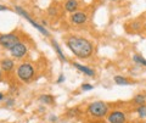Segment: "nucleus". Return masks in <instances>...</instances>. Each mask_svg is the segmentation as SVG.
<instances>
[{"instance_id": "obj_25", "label": "nucleus", "mask_w": 146, "mask_h": 123, "mask_svg": "<svg viewBox=\"0 0 146 123\" xmlns=\"http://www.w3.org/2000/svg\"><path fill=\"white\" fill-rule=\"evenodd\" d=\"M49 121H50V122H57V116H55V115H50Z\"/></svg>"}, {"instance_id": "obj_21", "label": "nucleus", "mask_w": 146, "mask_h": 123, "mask_svg": "<svg viewBox=\"0 0 146 123\" xmlns=\"http://www.w3.org/2000/svg\"><path fill=\"white\" fill-rule=\"evenodd\" d=\"M13 105H15V99H13V98L6 99V101H5V106L6 107H12Z\"/></svg>"}, {"instance_id": "obj_22", "label": "nucleus", "mask_w": 146, "mask_h": 123, "mask_svg": "<svg viewBox=\"0 0 146 123\" xmlns=\"http://www.w3.org/2000/svg\"><path fill=\"white\" fill-rule=\"evenodd\" d=\"M65 79H66L65 74H63V73H61L60 76H58V78L56 79V83H57V84H61V83H63V82H65Z\"/></svg>"}, {"instance_id": "obj_18", "label": "nucleus", "mask_w": 146, "mask_h": 123, "mask_svg": "<svg viewBox=\"0 0 146 123\" xmlns=\"http://www.w3.org/2000/svg\"><path fill=\"white\" fill-rule=\"evenodd\" d=\"M135 111H136V113H138V117L139 118H146V104L138 106Z\"/></svg>"}, {"instance_id": "obj_10", "label": "nucleus", "mask_w": 146, "mask_h": 123, "mask_svg": "<svg viewBox=\"0 0 146 123\" xmlns=\"http://www.w3.org/2000/svg\"><path fill=\"white\" fill-rule=\"evenodd\" d=\"M51 45H52V48H54V50H55V53H56V55L58 56V59H60L62 62H67V59H66V56H65V54H63L61 47L58 45V43L56 42V40L51 39Z\"/></svg>"}, {"instance_id": "obj_6", "label": "nucleus", "mask_w": 146, "mask_h": 123, "mask_svg": "<svg viewBox=\"0 0 146 123\" xmlns=\"http://www.w3.org/2000/svg\"><path fill=\"white\" fill-rule=\"evenodd\" d=\"M107 122L108 123H125L127 115L123 111L115 110L107 115Z\"/></svg>"}, {"instance_id": "obj_14", "label": "nucleus", "mask_w": 146, "mask_h": 123, "mask_svg": "<svg viewBox=\"0 0 146 123\" xmlns=\"http://www.w3.org/2000/svg\"><path fill=\"white\" fill-rule=\"evenodd\" d=\"M39 101L44 105H51L55 102V98L50 94H43L39 96Z\"/></svg>"}, {"instance_id": "obj_17", "label": "nucleus", "mask_w": 146, "mask_h": 123, "mask_svg": "<svg viewBox=\"0 0 146 123\" xmlns=\"http://www.w3.org/2000/svg\"><path fill=\"white\" fill-rule=\"evenodd\" d=\"M13 9H15V11L18 13V15H20L21 17H23V19H26L27 21H28V19H31V16H29V13L28 12H27L26 10H25V9L23 7H21V6H18V5H16L15 7H13Z\"/></svg>"}, {"instance_id": "obj_7", "label": "nucleus", "mask_w": 146, "mask_h": 123, "mask_svg": "<svg viewBox=\"0 0 146 123\" xmlns=\"http://www.w3.org/2000/svg\"><path fill=\"white\" fill-rule=\"evenodd\" d=\"M71 22L73 25H77V26H80V25H84L88 21V15L83 11H76L71 15Z\"/></svg>"}, {"instance_id": "obj_23", "label": "nucleus", "mask_w": 146, "mask_h": 123, "mask_svg": "<svg viewBox=\"0 0 146 123\" xmlns=\"http://www.w3.org/2000/svg\"><path fill=\"white\" fill-rule=\"evenodd\" d=\"M131 28L135 29V31H138V29L141 28V26L138 23V22H133V23H131Z\"/></svg>"}, {"instance_id": "obj_11", "label": "nucleus", "mask_w": 146, "mask_h": 123, "mask_svg": "<svg viewBox=\"0 0 146 123\" xmlns=\"http://www.w3.org/2000/svg\"><path fill=\"white\" fill-rule=\"evenodd\" d=\"M28 22H29V23H31L32 26L34 27V28L38 29V31H39L42 34H44L45 37H50V35H51V34H50V32H49L46 28H45L44 26H42L40 23H38V22H36V21H34L33 19H32V17H31V19H28Z\"/></svg>"}, {"instance_id": "obj_28", "label": "nucleus", "mask_w": 146, "mask_h": 123, "mask_svg": "<svg viewBox=\"0 0 146 123\" xmlns=\"http://www.w3.org/2000/svg\"><path fill=\"white\" fill-rule=\"evenodd\" d=\"M144 29L146 31V21H145V23H144Z\"/></svg>"}, {"instance_id": "obj_15", "label": "nucleus", "mask_w": 146, "mask_h": 123, "mask_svg": "<svg viewBox=\"0 0 146 123\" xmlns=\"http://www.w3.org/2000/svg\"><path fill=\"white\" fill-rule=\"evenodd\" d=\"M133 104H135L136 106H140V105H145L146 104V96L143 94H138L133 98Z\"/></svg>"}, {"instance_id": "obj_27", "label": "nucleus", "mask_w": 146, "mask_h": 123, "mask_svg": "<svg viewBox=\"0 0 146 123\" xmlns=\"http://www.w3.org/2000/svg\"><path fill=\"white\" fill-rule=\"evenodd\" d=\"M1 72L3 71H1V68H0V80H1V78H3V73H1Z\"/></svg>"}, {"instance_id": "obj_16", "label": "nucleus", "mask_w": 146, "mask_h": 123, "mask_svg": "<svg viewBox=\"0 0 146 123\" xmlns=\"http://www.w3.org/2000/svg\"><path fill=\"white\" fill-rule=\"evenodd\" d=\"M131 59H133V61L135 63H138V65H140V66L146 67V59L144 56L139 55V54H134V55L131 56Z\"/></svg>"}, {"instance_id": "obj_19", "label": "nucleus", "mask_w": 146, "mask_h": 123, "mask_svg": "<svg viewBox=\"0 0 146 123\" xmlns=\"http://www.w3.org/2000/svg\"><path fill=\"white\" fill-rule=\"evenodd\" d=\"M67 117H70V118H73V117H77L79 115V108L78 107H72L70 108V110L67 111Z\"/></svg>"}, {"instance_id": "obj_20", "label": "nucleus", "mask_w": 146, "mask_h": 123, "mask_svg": "<svg viewBox=\"0 0 146 123\" xmlns=\"http://www.w3.org/2000/svg\"><path fill=\"white\" fill-rule=\"evenodd\" d=\"M80 89L83 90V92H89V90H93L94 89V85L90 84V83H83L80 86Z\"/></svg>"}, {"instance_id": "obj_9", "label": "nucleus", "mask_w": 146, "mask_h": 123, "mask_svg": "<svg viewBox=\"0 0 146 123\" xmlns=\"http://www.w3.org/2000/svg\"><path fill=\"white\" fill-rule=\"evenodd\" d=\"M72 65H73L74 68H77L79 72H82L83 74L88 76V77H95V74H96L93 68H90V67L85 66V65H82V63H79V62H73Z\"/></svg>"}, {"instance_id": "obj_5", "label": "nucleus", "mask_w": 146, "mask_h": 123, "mask_svg": "<svg viewBox=\"0 0 146 123\" xmlns=\"http://www.w3.org/2000/svg\"><path fill=\"white\" fill-rule=\"evenodd\" d=\"M28 53V47L25 44V43H17L15 47L10 49V54L13 59H17V60H21L22 57H25Z\"/></svg>"}, {"instance_id": "obj_2", "label": "nucleus", "mask_w": 146, "mask_h": 123, "mask_svg": "<svg viewBox=\"0 0 146 123\" xmlns=\"http://www.w3.org/2000/svg\"><path fill=\"white\" fill-rule=\"evenodd\" d=\"M86 111L93 117L104 118L110 113V106L105 101L99 100V101H94V102L89 104L88 107H86Z\"/></svg>"}, {"instance_id": "obj_12", "label": "nucleus", "mask_w": 146, "mask_h": 123, "mask_svg": "<svg viewBox=\"0 0 146 123\" xmlns=\"http://www.w3.org/2000/svg\"><path fill=\"white\" fill-rule=\"evenodd\" d=\"M79 6V3L78 0H67L66 4H65V10L67 12H76V10L78 9Z\"/></svg>"}, {"instance_id": "obj_1", "label": "nucleus", "mask_w": 146, "mask_h": 123, "mask_svg": "<svg viewBox=\"0 0 146 123\" xmlns=\"http://www.w3.org/2000/svg\"><path fill=\"white\" fill-rule=\"evenodd\" d=\"M67 48L74 56L79 59H89L94 53V45L89 39L72 35L66 42Z\"/></svg>"}, {"instance_id": "obj_3", "label": "nucleus", "mask_w": 146, "mask_h": 123, "mask_svg": "<svg viewBox=\"0 0 146 123\" xmlns=\"http://www.w3.org/2000/svg\"><path fill=\"white\" fill-rule=\"evenodd\" d=\"M16 74L18 79L23 83H29L33 80L35 74V68L31 62H22L16 70Z\"/></svg>"}, {"instance_id": "obj_13", "label": "nucleus", "mask_w": 146, "mask_h": 123, "mask_svg": "<svg viewBox=\"0 0 146 123\" xmlns=\"http://www.w3.org/2000/svg\"><path fill=\"white\" fill-rule=\"evenodd\" d=\"M113 82H115L117 85H130V84H133V82L129 80L124 76H115L113 77Z\"/></svg>"}, {"instance_id": "obj_4", "label": "nucleus", "mask_w": 146, "mask_h": 123, "mask_svg": "<svg viewBox=\"0 0 146 123\" xmlns=\"http://www.w3.org/2000/svg\"><path fill=\"white\" fill-rule=\"evenodd\" d=\"M17 43H20V37L15 33H6L0 35V47L10 51V49L13 48Z\"/></svg>"}, {"instance_id": "obj_8", "label": "nucleus", "mask_w": 146, "mask_h": 123, "mask_svg": "<svg viewBox=\"0 0 146 123\" xmlns=\"http://www.w3.org/2000/svg\"><path fill=\"white\" fill-rule=\"evenodd\" d=\"M0 68H1V71H4L5 73H10L15 70V61L12 60V59H3L1 61H0Z\"/></svg>"}, {"instance_id": "obj_24", "label": "nucleus", "mask_w": 146, "mask_h": 123, "mask_svg": "<svg viewBox=\"0 0 146 123\" xmlns=\"http://www.w3.org/2000/svg\"><path fill=\"white\" fill-rule=\"evenodd\" d=\"M9 10H10L9 6H5V5H1V4H0V11H9Z\"/></svg>"}, {"instance_id": "obj_29", "label": "nucleus", "mask_w": 146, "mask_h": 123, "mask_svg": "<svg viewBox=\"0 0 146 123\" xmlns=\"http://www.w3.org/2000/svg\"><path fill=\"white\" fill-rule=\"evenodd\" d=\"M112 1H117V0H112Z\"/></svg>"}, {"instance_id": "obj_26", "label": "nucleus", "mask_w": 146, "mask_h": 123, "mask_svg": "<svg viewBox=\"0 0 146 123\" xmlns=\"http://www.w3.org/2000/svg\"><path fill=\"white\" fill-rule=\"evenodd\" d=\"M4 99H5V95H4L3 93H0V101H3Z\"/></svg>"}]
</instances>
